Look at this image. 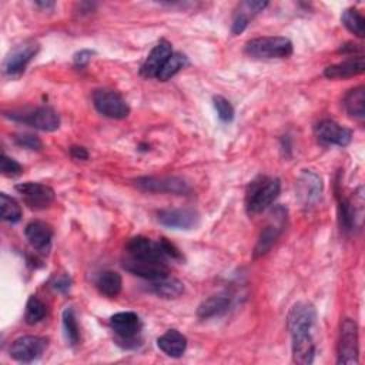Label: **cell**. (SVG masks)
Masks as SVG:
<instances>
[{
  "label": "cell",
  "mask_w": 365,
  "mask_h": 365,
  "mask_svg": "<svg viewBox=\"0 0 365 365\" xmlns=\"http://www.w3.org/2000/svg\"><path fill=\"white\" fill-rule=\"evenodd\" d=\"M281 184L278 178L259 175L251 181L245 194L247 212L254 215L267 210L279 195Z\"/></svg>",
  "instance_id": "obj_1"
},
{
  "label": "cell",
  "mask_w": 365,
  "mask_h": 365,
  "mask_svg": "<svg viewBox=\"0 0 365 365\" xmlns=\"http://www.w3.org/2000/svg\"><path fill=\"white\" fill-rule=\"evenodd\" d=\"M292 50V41L281 36L257 37L245 43V53L254 58H285Z\"/></svg>",
  "instance_id": "obj_2"
},
{
  "label": "cell",
  "mask_w": 365,
  "mask_h": 365,
  "mask_svg": "<svg viewBox=\"0 0 365 365\" xmlns=\"http://www.w3.org/2000/svg\"><path fill=\"white\" fill-rule=\"evenodd\" d=\"M110 327L117 335V341L124 348L137 346V336L141 331V319L135 312L124 311L111 315Z\"/></svg>",
  "instance_id": "obj_3"
},
{
  "label": "cell",
  "mask_w": 365,
  "mask_h": 365,
  "mask_svg": "<svg viewBox=\"0 0 365 365\" xmlns=\"http://www.w3.org/2000/svg\"><path fill=\"white\" fill-rule=\"evenodd\" d=\"M358 354V327L351 318H344L339 329L336 364L356 365L359 362Z\"/></svg>",
  "instance_id": "obj_4"
},
{
  "label": "cell",
  "mask_w": 365,
  "mask_h": 365,
  "mask_svg": "<svg viewBox=\"0 0 365 365\" xmlns=\"http://www.w3.org/2000/svg\"><path fill=\"white\" fill-rule=\"evenodd\" d=\"M7 117L21 121L24 124H29L37 130L41 131H54L60 127V117L58 114L47 106L37 107L34 110L29 111H11L10 114H6Z\"/></svg>",
  "instance_id": "obj_5"
},
{
  "label": "cell",
  "mask_w": 365,
  "mask_h": 365,
  "mask_svg": "<svg viewBox=\"0 0 365 365\" xmlns=\"http://www.w3.org/2000/svg\"><path fill=\"white\" fill-rule=\"evenodd\" d=\"M93 103L98 113L110 118H125L130 114V106L123 96L114 90H96L93 94Z\"/></svg>",
  "instance_id": "obj_6"
},
{
  "label": "cell",
  "mask_w": 365,
  "mask_h": 365,
  "mask_svg": "<svg viewBox=\"0 0 365 365\" xmlns=\"http://www.w3.org/2000/svg\"><path fill=\"white\" fill-rule=\"evenodd\" d=\"M317 321V312L312 304L299 301L294 304L287 315V327L291 336L311 334Z\"/></svg>",
  "instance_id": "obj_7"
},
{
  "label": "cell",
  "mask_w": 365,
  "mask_h": 365,
  "mask_svg": "<svg viewBox=\"0 0 365 365\" xmlns=\"http://www.w3.org/2000/svg\"><path fill=\"white\" fill-rule=\"evenodd\" d=\"M285 218H287V210H284L282 207H277L275 211H272L271 221L261 230L259 237L257 240V244L254 248V258L265 255L272 248V245L275 244V241L278 240V237L284 230Z\"/></svg>",
  "instance_id": "obj_8"
},
{
  "label": "cell",
  "mask_w": 365,
  "mask_h": 365,
  "mask_svg": "<svg viewBox=\"0 0 365 365\" xmlns=\"http://www.w3.org/2000/svg\"><path fill=\"white\" fill-rule=\"evenodd\" d=\"M135 185L143 191L150 192H171V194H187L190 191L188 184L174 175H150V177H140L135 181Z\"/></svg>",
  "instance_id": "obj_9"
},
{
  "label": "cell",
  "mask_w": 365,
  "mask_h": 365,
  "mask_svg": "<svg viewBox=\"0 0 365 365\" xmlns=\"http://www.w3.org/2000/svg\"><path fill=\"white\" fill-rule=\"evenodd\" d=\"M47 348V339L36 335H24L13 341L10 356L19 362H33L41 356Z\"/></svg>",
  "instance_id": "obj_10"
},
{
  "label": "cell",
  "mask_w": 365,
  "mask_h": 365,
  "mask_svg": "<svg viewBox=\"0 0 365 365\" xmlns=\"http://www.w3.org/2000/svg\"><path fill=\"white\" fill-rule=\"evenodd\" d=\"M16 190L19 191V194H21L24 202L30 208H36V210L48 207L56 197L54 190L41 182H33V181L21 182L16 185Z\"/></svg>",
  "instance_id": "obj_11"
},
{
  "label": "cell",
  "mask_w": 365,
  "mask_h": 365,
  "mask_svg": "<svg viewBox=\"0 0 365 365\" xmlns=\"http://www.w3.org/2000/svg\"><path fill=\"white\" fill-rule=\"evenodd\" d=\"M315 137L322 145H348L352 131L334 120H322L315 125Z\"/></svg>",
  "instance_id": "obj_12"
},
{
  "label": "cell",
  "mask_w": 365,
  "mask_h": 365,
  "mask_svg": "<svg viewBox=\"0 0 365 365\" xmlns=\"http://www.w3.org/2000/svg\"><path fill=\"white\" fill-rule=\"evenodd\" d=\"M38 44L34 41H27L16 48H13L3 63V71L7 76H19L24 71L26 66L31 61V58L37 54Z\"/></svg>",
  "instance_id": "obj_13"
},
{
  "label": "cell",
  "mask_w": 365,
  "mask_h": 365,
  "mask_svg": "<svg viewBox=\"0 0 365 365\" xmlns=\"http://www.w3.org/2000/svg\"><path fill=\"white\" fill-rule=\"evenodd\" d=\"M160 224L174 230H191L198 225L200 215L191 208H167L157 214Z\"/></svg>",
  "instance_id": "obj_14"
},
{
  "label": "cell",
  "mask_w": 365,
  "mask_h": 365,
  "mask_svg": "<svg viewBox=\"0 0 365 365\" xmlns=\"http://www.w3.org/2000/svg\"><path fill=\"white\" fill-rule=\"evenodd\" d=\"M123 267L125 271L145 278L148 281L168 277V267L163 261H153V259H141V258H133L127 257L123 261Z\"/></svg>",
  "instance_id": "obj_15"
},
{
  "label": "cell",
  "mask_w": 365,
  "mask_h": 365,
  "mask_svg": "<svg viewBox=\"0 0 365 365\" xmlns=\"http://www.w3.org/2000/svg\"><path fill=\"white\" fill-rule=\"evenodd\" d=\"M322 192V180L312 170H304L297 180V197L302 205L315 204Z\"/></svg>",
  "instance_id": "obj_16"
},
{
  "label": "cell",
  "mask_w": 365,
  "mask_h": 365,
  "mask_svg": "<svg viewBox=\"0 0 365 365\" xmlns=\"http://www.w3.org/2000/svg\"><path fill=\"white\" fill-rule=\"evenodd\" d=\"M125 250L128 252V257H133V258L153 259V261H163V262H165L167 259V257L160 248V244L143 235L130 238L128 242L125 244Z\"/></svg>",
  "instance_id": "obj_17"
},
{
  "label": "cell",
  "mask_w": 365,
  "mask_h": 365,
  "mask_svg": "<svg viewBox=\"0 0 365 365\" xmlns=\"http://www.w3.org/2000/svg\"><path fill=\"white\" fill-rule=\"evenodd\" d=\"M173 54L171 50V44L165 40H161L153 50L151 53L147 56L145 61L141 64L140 68V74L143 77H157L158 71L161 70V67L164 66V63L167 61V58Z\"/></svg>",
  "instance_id": "obj_18"
},
{
  "label": "cell",
  "mask_w": 365,
  "mask_h": 365,
  "mask_svg": "<svg viewBox=\"0 0 365 365\" xmlns=\"http://www.w3.org/2000/svg\"><path fill=\"white\" fill-rule=\"evenodd\" d=\"M26 238L29 240L30 245L40 251V252H47L53 240V230L48 224L43 221H30L26 228H24Z\"/></svg>",
  "instance_id": "obj_19"
},
{
  "label": "cell",
  "mask_w": 365,
  "mask_h": 365,
  "mask_svg": "<svg viewBox=\"0 0 365 365\" xmlns=\"http://www.w3.org/2000/svg\"><path fill=\"white\" fill-rule=\"evenodd\" d=\"M267 6H268V3L267 1H261V0H247V1L240 3L238 9L235 10L234 19H232L231 33L234 36L242 33L247 29L250 20L254 16H257L259 11H262Z\"/></svg>",
  "instance_id": "obj_20"
},
{
  "label": "cell",
  "mask_w": 365,
  "mask_h": 365,
  "mask_svg": "<svg viewBox=\"0 0 365 365\" xmlns=\"http://www.w3.org/2000/svg\"><path fill=\"white\" fill-rule=\"evenodd\" d=\"M364 70H365V57L362 54H359L356 57L344 60L341 63L328 66L324 71V76L331 80L348 78V77H354V76L364 73Z\"/></svg>",
  "instance_id": "obj_21"
},
{
  "label": "cell",
  "mask_w": 365,
  "mask_h": 365,
  "mask_svg": "<svg viewBox=\"0 0 365 365\" xmlns=\"http://www.w3.org/2000/svg\"><path fill=\"white\" fill-rule=\"evenodd\" d=\"M231 305V297L228 294H215L204 299L198 308L197 315L201 319L214 318L218 315H222Z\"/></svg>",
  "instance_id": "obj_22"
},
{
  "label": "cell",
  "mask_w": 365,
  "mask_h": 365,
  "mask_svg": "<svg viewBox=\"0 0 365 365\" xmlns=\"http://www.w3.org/2000/svg\"><path fill=\"white\" fill-rule=\"evenodd\" d=\"M158 348L171 358H180L187 348V338L177 329H168L157 339Z\"/></svg>",
  "instance_id": "obj_23"
},
{
  "label": "cell",
  "mask_w": 365,
  "mask_h": 365,
  "mask_svg": "<svg viewBox=\"0 0 365 365\" xmlns=\"http://www.w3.org/2000/svg\"><path fill=\"white\" fill-rule=\"evenodd\" d=\"M315 344L311 334L292 336V359L301 365H309L314 362Z\"/></svg>",
  "instance_id": "obj_24"
},
{
  "label": "cell",
  "mask_w": 365,
  "mask_h": 365,
  "mask_svg": "<svg viewBox=\"0 0 365 365\" xmlns=\"http://www.w3.org/2000/svg\"><path fill=\"white\" fill-rule=\"evenodd\" d=\"M148 291L155 294L157 297H161L165 299H174L184 292V284L177 278L164 277V278L150 281Z\"/></svg>",
  "instance_id": "obj_25"
},
{
  "label": "cell",
  "mask_w": 365,
  "mask_h": 365,
  "mask_svg": "<svg viewBox=\"0 0 365 365\" xmlns=\"http://www.w3.org/2000/svg\"><path fill=\"white\" fill-rule=\"evenodd\" d=\"M344 107L352 118L362 121L365 117V87L358 86L351 88L344 97Z\"/></svg>",
  "instance_id": "obj_26"
},
{
  "label": "cell",
  "mask_w": 365,
  "mask_h": 365,
  "mask_svg": "<svg viewBox=\"0 0 365 365\" xmlns=\"http://www.w3.org/2000/svg\"><path fill=\"white\" fill-rule=\"evenodd\" d=\"M96 287L100 291V294L108 297V298H114L120 294L121 287H123V279L121 275L117 271H104L98 275L97 281H96Z\"/></svg>",
  "instance_id": "obj_27"
},
{
  "label": "cell",
  "mask_w": 365,
  "mask_h": 365,
  "mask_svg": "<svg viewBox=\"0 0 365 365\" xmlns=\"http://www.w3.org/2000/svg\"><path fill=\"white\" fill-rule=\"evenodd\" d=\"M341 21L352 34H355L356 37H364V34H365V19L359 13V10H356L354 7L345 9L342 16H341Z\"/></svg>",
  "instance_id": "obj_28"
},
{
  "label": "cell",
  "mask_w": 365,
  "mask_h": 365,
  "mask_svg": "<svg viewBox=\"0 0 365 365\" xmlns=\"http://www.w3.org/2000/svg\"><path fill=\"white\" fill-rule=\"evenodd\" d=\"M47 315V307L46 304L36 295H31L27 299L26 304V312H24V321L29 325H34L37 322H40L41 319H44V317Z\"/></svg>",
  "instance_id": "obj_29"
},
{
  "label": "cell",
  "mask_w": 365,
  "mask_h": 365,
  "mask_svg": "<svg viewBox=\"0 0 365 365\" xmlns=\"http://www.w3.org/2000/svg\"><path fill=\"white\" fill-rule=\"evenodd\" d=\"M187 64V57L181 53H173L167 61L164 63V66L161 67V70L157 74V78L161 81H167L170 80L173 76H175L184 66Z\"/></svg>",
  "instance_id": "obj_30"
},
{
  "label": "cell",
  "mask_w": 365,
  "mask_h": 365,
  "mask_svg": "<svg viewBox=\"0 0 365 365\" xmlns=\"http://www.w3.org/2000/svg\"><path fill=\"white\" fill-rule=\"evenodd\" d=\"M0 208H1V218L7 222H17L21 218L20 204L6 192L0 194Z\"/></svg>",
  "instance_id": "obj_31"
},
{
  "label": "cell",
  "mask_w": 365,
  "mask_h": 365,
  "mask_svg": "<svg viewBox=\"0 0 365 365\" xmlns=\"http://www.w3.org/2000/svg\"><path fill=\"white\" fill-rule=\"evenodd\" d=\"M63 328H64V334L66 338L68 341L70 345H76L80 339V331H78V324H77V318L74 314V309L71 307H67L63 311Z\"/></svg>",
  "instance_id": "obj_32"
},
{
  "label": "cell",
  "mask_w": 365,
  "mask_h": 365,
  "mask_svg": "<svg viewBox=\"0 0 365 365\" xmlns=\"http://www.w3.org/2000/svg\"><path fill=\"white\" fill-rule=\"evenodd\" d=\"M212 101H214V107L217 110V114H218L220 120L224 121V123L232 121V118H234V107H232V104L227 98H224L222 96H215L212 98Z\"/></svg>",
  "instance_id": "obj_33"
},
{
  "label": "cell",
  "mask_w": 365,
  "mask_h": 365,
  "mask_svg": "<svg viewBox=\"0 0 365 365\" xmlns=\"http://www.w3.org/2000/svg\"><path fill=\"white\" fill-rule=\"evenodd\" d=\"M14 143L20 147H24V148H29V150H40L43 147V143L41 140L34 135V134H27V133H23V134H16L14 135Z\"/></svg>",
  "instance_id": "obj_34"
},
{
  "label": "cell",
  "mask_w": 365,
  "mask_h": 365,
  "mask_svg": "<svg viewBox=\"0 0 365 365\" xmlns=\"http://www.w3.org/2000/svg\"><path fill=\"white\" fill-rule=\"evenodd\" d=\"M0 168H1V174L7 175V177H14L19 175L23 171V167L13 160L11 157H9L7 154H1V161H0Z\"/></svg>",
  "instance_id": "obj_35"
},
{
  "label": "cell",
  "mask_w": 365,
  "mask_h": 365,
  "mask_svg": "<svg viewBox=\"0 0 365 365\" xmlns=\"http://www.w3.org/2000/svg\"><path fill=\"white\" fill-rule=\"evenodd\" d=\"M158 244H160V248H161V251L164 252V255H165L167 258H171V259H182V254L180 252V250H178L173 242H170L167 238H160Z\"/></svg>",
  "instance_id": "obj_36"
},
{
  "label": "cell",
  "mask_w": 365,
  "mask_h": 365,
  "mask_svg": "<svg viewBox=\"0 0 365 365\" xmlns=\"http://www.w3.org/2000/svg\"><path fill=\"white\" fill-rule=\"evenodd\" d=\"M51 287L60 292H66L70 289L71 287V279L68 275L66 274H58V275H54L53 279H51Z\"/></svg>",
  "instance_id": "obj_37"
},
{
  "label": "cell",
  "mask_w": 365,
  "mask_h": 365,
  "mask_svg": "<svg viewBox=\"0 0 365 365\" xmlns=\"http://www.w3.org/2000/svg\"><path fill=\"white\" fill-rule=\"evenodd\" d=\"M94 53L91 51V50H80V51H77L76 54H74V64L77 66V67H84L90 60H91V56H93Z\"/></svg>",
  "instance_id": "obj_38"
},
{
  "label": "cell",
  "mask_w": 365,
  "mask_h": 365,
  "mask_svg": "<svg viewBox=\"0 0 365 365\" xmlns=\"http://www.w3.org/2000/svg\"><path fill=\"white\" fill-rule=\"evenodd\" d=\"M70 154L76 160H87L88 158L87 150L84 147H78V145H71L70 147Z\"/></svg>",
  "instance_id": "obj_39"
},
{
  "label": "cell",
  "mask_w": 365,
  "mask_h": 365,
  "mask_svg": "<svg viewBox=\"0 0 365 365\" xmlns=\"http://www.w3.org/2000/svg\"><path fill=\"white\" fill-rule=\"evenodd\" d=\"M36 4L40 6V7H43V9H51V7H54V3H53V1H36Z\"/></svg>",
  "instance_id": "obj_40"
}]
</instances>
